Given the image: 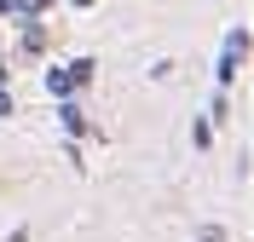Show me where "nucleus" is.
<instances>
[{"label": "nucleus", "instance_id": "nucleus-1", "mask_svg": "<svg viewBox=\"0 0 254 242\" xmlns=\"http://www.w3.org/2000/svg\"><path fill=\"white\" fill-rule=\"evenodd\" d=\"M243 47H249V35H243V29H231V41H225V64H220V75H237V69H243Z\"/></svg>", "mask_w": 254, "mask_h": 242}, {"label": "nucleus", "instance_id": "nucleus-2", "mask_svg": "<svg viewBox=\"0 0 254 242\" xmlns=\"http://www.w3.org/2000/svg\"><path fill=\"white\" fill-rule=\"evenodd\" d=\"M47 87H52V93H69V87H75V75H69V69H52Z\"/></svg>", "mask_w": 254, "mask_h": 242}, {"label": "nucleus", "instance_id": "nucleus-3", "mask_svg": "<svg viewBox=\"0 0 254 242\" xmlns=\"http://www.w3.org/2000/svg\"><path fill=\"white\" fill-rule=\"evenodd\" d=\"M0 115H12V98H6V93H0Z\"/></svg>", "mask_w": 254, "mask_h": 242}, {"label": "nucleus", "instance_id": "nucleus-4", "mask_svg": "<svg viewBox=\"0 0 254 242\" xmlns=\"http://www.w3.org/2000/svg\"><path fill=\"white\" fill-rule=\"evenodd\" d=\"M12 242H29V231H12Z\"/></svg>", "mask_w": 254, "mask_h": 242}, {"label": "nucleus", "instance_id": "nucleus-5", "mask_svg": "<svg viewBox=\"0 0 254 242\" xmlns=\"http://www.w3.org/2000/svg\"><path fill=\"white\" fill-rule=\"evenodd\" d=\"M75 6H93V0H75Z\"/></svg>", "mask_w": 254, "mask_h": 242}]
</instances>
